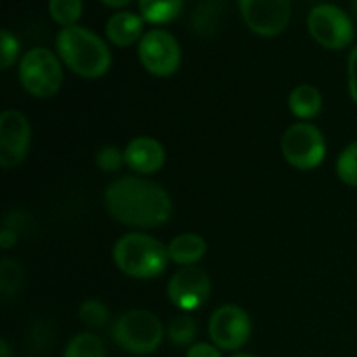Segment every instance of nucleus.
<instances>
[{"instance_id": "f257e3e1", "label": "nucleus", "mask_w": 357, "mask_h": 357, "mask_svg": "<svg viewBox=\"0 0 357 357\" xmlns=\"http://www.w3.org/2000/svg\"><path fill=\"white\" fill-rule=\"evenodd\" d=\"M103 202L112 218L136 230L162 227L173 215V201L166 188L138 174L112 181Z\"/></svg>"}, {"instance_id": "f03ea898", "label": "nucleus", "mask_w": 357, "mask_h": 357, "mask_svg": "<svg viewBox=\"0 0 357 357\" xmlns=\"http://www.w3.org/2000/svg\"><path fill=\"white\" fill-rule=\"evenodd\" d=\"M56 51L70 72L87 80L101 79L112 66V52L107 42L80 24L61 28L56 37Z\"/></svg>"}, {"instance_id": "7ed1b4c3", "label": "nucleus", "mask_w": 357, "mask_h": 357, "mask_svg": "<svg viewBox=\"0 0 357 357\" xmlns=\"http://www.w3.org/2000/svg\"><path fill=\"white\" fill-rule=\"evenodd\" d=\"M114 264L131 279L149 281L164 274L169 261L167 246L146 232H128L115 243L112 250Z\"/></svg>"}, {"instance_id": "20e7f679", "label": "nucleus", "mask_w": 357, "mask_h": 357, "mask_svg": "<svg viewBox=\"0 0 357 357\" xmlns=\"http://www.w3.org/2000/svg\"><path fill=\"white\" fill-rule=\"evenodd\" d=\"M112 340L132 356H149L159 351L166 338V328L159 317L145 309H132L112 324Z\"/></svg>"}, {"instance_id": "39448f33", "label": "nucleus", "mask_w": 357, "mask_h": 357, "mask_svg": "<svg viewBox=\"0 0 357 357\" xmlns=\"http://www.w3.org/2000/svg\"><path fill=\"white\" fill-rule=\"evenodd\" d=\"M17 77L21 87L38 100L56 96L65 79L61 59L47 47L28 49L17 65Z\"/></svg>"}, {"instance_id": "423d86ee", "label": "nucleus", "mask_w": 357, "mask_h": 357, "mask_svg": "<svg viewBox=\"0 0 357 357\" xmlns=\"http://www.w3.org/2000/svg\"><path fill=\"white\" fill-rule=\"evenodd\" d=\"M281 152L286 162L295 169H317L326 159V138L316 124L298 121L282 135Z\"/></svg>"}, {"instance_id": "0eeeda50", "label": "nucleus", "mask_w": 357, "mask_h": 357, "mask_svg": "<svg viewBox=\"0 0 357 357\" xmlns=\"http://www.w3.org/2000/svg\"><path fill=\"white\" fill-rule=\"evenodd\" d=\"M307 28L317 44L331 51L349 47L356 37L352 20L344 9L333 3H319L312 7L307 17Z\"/></svg>"}, {"instance_id": "6e6552de", "label": "nucleus", "mask_w": 357, "mask_h": 357, "mask_svg": "<svg viewBox=\"0 0 357 357\" xmlns=\"http://www.w3.org/2000/svg\"><path fill=\"white\" fill-rule=\"evenodd\" d=\"M138 59L150 75L166 79L180 68L181 47L169 31L153 28L138 42Z\"/></svg>"}, {"instance_id": "1a4fd4ad", "label": "nucleus", "mask_w": 357, "mask_h": 357, "mask_svg": "<svg viewBox=\"0 0 357 357\" xmlns=\"http://www.w3.org/2000/svg\"><path fill=\"white\" fill-rule=\"evenodd\" d=\"M251 331L253 324L250 314L234 303L218 307L209 317V340L223 352H237L243 349L250 342Z\"/></svg>"}, {"instance_id": "9d476101", "label": "nucleus", "mask_w": 357, "mask_h": 357, "mask_svg": "<svg viewBox=\"0 0 357 357\" xmlns=\"http://www.w3.org/2000/svg\"><path fill=\"white\" fill-rule=\"evenodd\" d=\"M167 298L183 314L199 310L211 296V279L204 268L181 267L167 282Z\"/></svg>"}, {"instance_id": "9b49d317", "label": "nucleus", "mask_w": 357, "mask_h": 357, "mask_svg": "<svg viewBox=\"0 0 357 357\" xmlns=\"http://www.w3.org/2000/svg\"><path fill=\"white\" fill-rule=\"evenodd\" d=\"M31 145V126L21 110H3L0 115V166L16 167L26 159Z\"/></svg>"}, {"instance_id": "f8f14e48", "label": "nucleus", "mask_w": 357, "mask_h": 357, "mask_svg": "<svg viewBox=\"0 0 357 357\" xmlns=\"http://www.w3.org/2000/svg\"><path fill=\"white\" fill-rule=\"evenodd\" d=\"M239 7L244 23L260 37L282 33L291 17L289 0H239Z\"/></svg>"}, {"instance_id": "ddd939ff", "label": "nucleus", "mask_w": 357, "mask_h": 357, "mask_svg": "<svg viewBox=\"0 0 357 357\" xmlns=\"http://www.w3.org/2000/svg\"><path fill=\"white\" fill-rule=\"evenodd\" d=\"M126 166L138 176L159 173L166 164V149L153 136H136L124 149Z\"/></svg>"}, {"instance_id": "4468645a", "label": "nucleus", "mask_w": 357, "mask_h": 357, "mask_svg": "<svg viewBox=\"0 0 357 357\" xmlns=\"http://www.w3.org/2000/svg\"><path fill=\"white\" fill-rule=\"evenodd\" d=\"M105 35L110 44L117 47H129L142 40L143 33V17L129 10H121L114 16L108 17Z\"/></svg>"}, {"instance_id": "2eb2a0df", "label": "nucleus", "mask_w": 357, "mask_h": 357, "mask_svg": "<svg viewBox=\"0 0 357 357\" xmlns=\"http://www.w3.org/2000/svg\"><path fill=\"white\" fill-rule=\"evenodd\" d=\"M208 253V243L202 236L195 232L178 234L167 244V255L169 261L176 264L178 267H194Z\"/></svg>"}, {"instance_id": "dca6fc26", "label": "nucleus", "mask_w": 357, "mask_h": 357, "mask_svg": "<svg viewBox=\"0 0 357 357\" xmlns=\"http://www.w3.org/2000/svg\"><path fill=\"white\" fill-rule=\"evenodd\" d=\"M288 108L298 121L310 122L323 110V94L312 84H298L289 93Z\"/></svg>"}, {"instance_id": "f3484780", "label": "nucleus", "mask_w": 357, "mask_h": 357, "mask_svg": "<svg viewBox=\"0 0 357 357\" xmlns=\"http://www.w3.org/2000/svg\"><path fill=\"white\" fill-rule=\"evenodd\" d=\"M139 16L150 24H167L183 9V0H138Z\"/></svg>"}, {"instance_id": "a211bd4d", "label": "nucleus", "mask_w": 357, "mask_h": 357, "mask_svg": "<svg viewBox=\"0 0 357 357\" xmlns=\"http://www.w3.org/2000/svg\"><path fill=\"white\" fill-rule=\"evenodd\" d=\"M63 357H107V347L96 333L82 331L70 338Z\"/></svg>"}, {"instance_id": "6ab92c4d", "label": "nucleus", "mask_w": 357, "mask_h": 357, "mask_svg": "<svg viewBox=\"0 0 357 357\" xmlns=\"http://www.w3.org/2000/svg\"><path fill=\"white\" fill-rule=\"evenodd\" d=\"M166 337L174 347H190L195 344L197 337V324L188 314L181 312L180 316L173 317L167 324Z\"/></svg>"}, {"instance_id": "aec40b11", "label": "nucleus", "mask_w": 357, "mask_h": 357, "mask_svg": "<svg viewBox=\"0 0 357 357\" xmlns=\"http://www.w3.org/2000/svg\"><path fill=\"white\" fill-rule=\"evenodd\" d=\"M82 0H49V14L63 28L73 26L82 16Z\"/></svg>"}, {"instance_id": "412c9836", "label": "nucleus", "mask_w": 357, "mask_h": 357, "mask_svg": "<svg viewBox=\"0 0 357 357\" xmlns=\"http://www.w3.org/2000/svg\"><path fill=\"white\" fill-rule=\"evenodd\" d=\"M337 176L347 187L357 188V139L349 143L338 155Z\"/></svg>"}, {"instance_id": "4be33fe9", "label": "nucleus", "mask_w": 357, "mask_h": 357, "mask_svg": "<svg viewBox=\"0 0 357 357\" xmlns=\"http://www.w3.org/2000/svg\"><path fill=\"white\" fill-rule=\"evenodd\" d=\"M77 314H79L80 323L86 324L91 330L105 326L108 323V319H110V310H108V307L101 300L96 298L86 300V302L80 303L79 312Z\"/></svg>"}, {"instance_id": "5701e85b", "label": "nucleus", "mask_w": 357, "mask_h": 357, "mask_svg": "<svg viewBox=\"0 0 357 357\" xmlns=\"http://www.w3.org/2000/svg\"><path fill=\"white\" fill-rule=\"evenodd\" d=\"M23 282V271L17 265V261L3 258L0 264V289L3 296H10L17 293Z\"/></svg>"}, {"instance_id": "b1692460", "label": "nucleus", "mask_w": 357, "mask_h": 357, "mask_svg": "<svg viewBox=\"0 0 357 357\" xmlns=\"http://www.w3.org/2000/svg\"><path fill=\"white\" fill-rule=\"evenodd\" d=\"M94 160H96L98 169L105 171V173H115L126 164L124 150L117 149L114 145H105L98 150Z\"/></svg>"}, {"instance_id": "393cba45", "label": "nucleus", "mask_w": 357, "mask_h": 357, "mask_svg": "<svg viewBox=\"0 0 357 357\" xmlns=\"http://www.w3.org/2000/svg\"><path fill=\"white\" fill-rule=\"evenodd\" d=\"M21 52L20 40L14 33H10L7 28H3L0 33V66L2 70H9L17 61Z\"/></svg>"}, {"instance_id": "a878e982", "label": "nucleus", "mask_w": 357, "mask_h": 357, "mask_svg": "<svg viewBox=\"0 0 357 357\" xmlns=\"http://www.w3.org/2000/svg\"><path fill=\"white\" fill-rule=\"evenodd\" d=\"M223 351H220L211 342H195L187 349L185 357H223Z\"/></svg>"}, {"instance_id": "bb28decb", "label": "nucleus", "mask_w": 357, "mask_h": 357, "mask_svg": "<svg viewBox=\"0 0 357 357\" xmlns=\"http://www.w3.org/2000/svg\"><path fill=\"white\" fill-rule=\"evenodd\" d=\"M347 84H349V94H351L352 101L357 105V45L351 51L347 61Z\"/></svg>"}, {"instance_id": "cd10ccee", "label": "nucleus", "mask_w": 357, "mask_h": 357, "mask_svg": "<svg viewBox=\"0 0 357 357\" xmlns=\"http://www.w3.org/2000/svg\"><path fill=\"white\" fill-rule=\"evenodd\" d=\"M16 243L17 234L14 232L13 229H3L2 232H0V246H2L3 250H9V248H13Z\"/></svg>"}, {"instance_id": "c85d7f7f", "label": "nucleus", "mask_w": 357, "mask_h": 357, "mask_svg": "<svg viewBox=\"0 0 357 357\" xmlns=\"http://www.w3.org/2000/svg\"><path fill=\"white\" fill-rule=\"evenodd\" d=\"M101 2H103L105 6H108V7H114V9H121V7L128 6L131 0H101Z\"/></svg>"}, {"instance_id": "c756f323", "label": "nucleus", "mask_w": 357, "mask_h": 357, "mask_svg": "<svg viewBox=\"0 0 357 357\" xmlns=\"http://www.w3.org/2000/svg\"><path fill=\"white\" fill-rule=\"evenodd\" d=\"M0 357H13V352H10L7 340H0Z\"/></svg>"}, {"instance_id": "7c9ffc66", "label": "nucleus", "mask_w": 357, "mask_h": 357, "mask_svg": "<svg viewBox=\"0 0 357 357\" xmlns=\"http://www.w3.org/2000/svg\"><path fill=\"white\" fill-rule=\"evenodd\" d=\"M230 357H257V356H253V354H234Z\"/></svg>"}, {"instance_id": "2f4dec72", "label": "nucleus", "mask_w": 357, "mask_h": 357, "mask_svg": "<svg viewBox=\"0 0 357 357\" xmlns=\"http://www.w3.org/2000/svg\"><path fill=\"white\" fill-rule=\"evenodd\" d=\"M354 10H356V14H357V0H354Z\"/></svg>"}]
</instances>
